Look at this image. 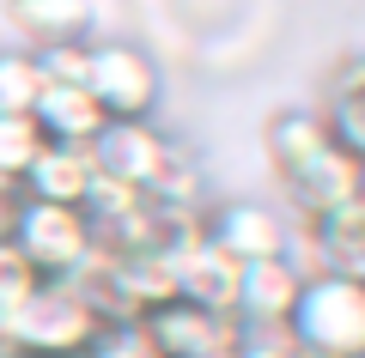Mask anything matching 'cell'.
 Segmentation results:
<instances>
[{
  "mask_svg": "<svg viewBox=\"0 0 365 358\" xmlns=\"http://www.w3.org/2000/svg\"><path fill=\"white\" fill-rule=\"evenodd\" d=\"M268 158H274L280 182H287V201L299 206L304 225L365 201V164L335 140L329 115H311V110L274 115L268 122Z\"/></svg>",
  "mask_w": 365,
  "mask_h": 358,
  "instance_id": "cell-1",
  "label": "cell"
},
{
  "mask_svg": "<svg viewBox=\"0 0 365 358\" xmlns=\"http://www.w3.org/2000/svg\"><path fill=\"white\" fill-rule=\"evenodd\" d=\"M98 328H104V310L86 298L79 280H43L25 298V310L6 322L0 346L6 358H79L91 352Z\"/></svg>",
  "mask_w": 365,
  "mask_h": 358,
  "instance_id": "cell-2",
  "label": "cell"
},
{
  "mask_svg": "<svg viewBox=\"0 0 365 358\" xmlns=\"http://www.w3.org/2000/svg\"><path fill=\"white\" fill-rule=\"evenodd\" d=\"M91 164L104 182H122L134 194H153V201H170V206H189V170H182L177 146L158 122L134 115V122H104V134L91 140Z\"/></svg>",
  "mask_w": 365,
  "mask_h": 358,
  "instance_id": "cell-3",
  "label": "cell"
},
{
  "mask_svg": "<svg viewBox=\"0 0 365 358\" xmlns=\"http://www.w3.org/2000/svg\"><path fill=\"white\" fill-rule=\"evenodd\" d=\"M287 340L304 358H365V280L304 273L299 304L287 316Z\"/></svg>",
  "mask_w": 365,
  "mask_h": 358,
  "instance_id": "cell-4",
  "label": "cell"
},
{
  "mask_svg": "<svg viewBox=\"0 0 365 358\" xmlns=\"http://www.w3.org/2000/svg\"><path fill=\"white\" fill-rule=\"evenodd\" d=\"M6 237L13 249L43 273V280H73L79 268L91 261V225L79 206H61V201H31L19 194L13 201V219H6Z\"/></svg>",
  "mask_w": 365,
  "mask_h": 358,
  "instance_id": "cell-5",
  "label": "cell"
},
{
  "mask_svg": "<svg viewBox=\"0 0 365 358\" xmlns=\"http://www.w3.org/2000/svg\"><path fill=\"white\" fill-rule=\"evenodd\" d=\"M140 322L153 334L158 358H244V340H250V328L232 310H207V304H189V298H170Z\"/></svg>",
  "mask_w": 365,
  "mask_h": 358,
  "instance_id": "cell-6",
  "label": "cell"
},
{
  "mask_svg": "<svg viewBox=\"0 0 365 358\" xmlns=\"http://www.w3.org/2000/svg\"><path fill=\"white\" fill-rule=\"evenodd\" d=\"M86 91L98 98V110L110 122H134V115H153V103H158V67L134 43H91Z\"/></svg>",
  "mask_w": 365,
  "mask_h": 358,
  "instance_id": "cell-7",
  "label": "cell"
},
{
  "mask_svg": "<svg viewBox=\"0 0 365 358\" xmlns=\"http://www.w3.org/2000/svg\"><path fill=\"white\" fill-rule=\"evenodd\" d=\"M165 261H170V280H177V298L207 304V310H232L237 304V261L207 237L201 219L182 225L177 237L165 243Z\"/></svg>",
  "mask_w": 365,
  "mask_h": 358,
  "instance_id": "cell-8",
  "label": "cell"
},
{
  "mask_svg": "<svg viewBox=\"0 0 365 358\" xmlns=\"http://www.w3.org/2000/svg\"><path fill=\"white\" fill-rule=\"evenodd\" d=\"M201 225H207V237L237 261V268H250V261H274V256H292L287 219L274 213V206H262V201H225L220 213L201 219Z\"/></svg>",
  "mask_w": 365,
  "mask_h": 358,
  "instance_id": "cell-9",
  "label": "cell"
},
{
  "mask_svg": "<svg viewBox=\"0 0 365 358\" xmlns=\"http://www.w3.org/2000/svg\"><path fill=\"white\" fill-rule=\"evenodd\" d=\"M299 285H304V268L292 256L250 261V268H237V304H232V316L244 322V328H287L292 304H299Z\"/></svg>",
  "mask_w": 365,
  "mask_h": 358,
  "instance_id": "cell-10",
  "label": "cell"
},
{
  "mask_svg": "<svg viewBox=\"0 0 365 358\" xmlns=\"http://www.w3.org/2000/svg\"><path fill=\"white\" fill-rule=\"evenodd\" d=\"M98 189V164H91V146H55L43 140V152L31 158L25 189L31 201H61V206H86V194Z\"/></svg>",
  "mask_w": 365,
  "mask_h": 358,
  "instance_id": "cell-11",
  "label": "cell"
},
{
  "mask_svg": "<svg viewBox=\"0 0 365 358\" xmlns=\"http://www.w3.org/2000/svg\"><path fill=\"white\" fill-rule=\"evenodd\" d=\"M31 122H37V134L55 140V146H91L104 134L110 115L98 110V98H91L86 85H49V79H43L37 103H31Z\"/></svg>",
  "mask_w": 365,
  "mask_h": 358,
  "instance_id": "cell-12",
  "label": "cell"
},
{
  "mask_svg": "<svg viewBox=\"0 0 365 358\" xmlns=\"http://www.w3.org/2000/svg\"><path fill=\"white\" fill-rule=\"evenodd\" d=\"M6 19L25 31L31 43H86L91 0H6Z\"/></svg>",
  "mask_w": 365,
  "mask_h": 358,
  "instance_id": "cell-13",
  "label": "cell"
},
{
  "mask_svg": "<svg viewBox=\"0 0 365 358\" xmlns=\"http://www.w3.org/2000/svg\"><path fill=\"white\" fill-rule=\"evenodd\" d=\"M43 152V134L31 115H0V201H19L31 158Z\"/></svg>",
  "mask_w": 365,
  "mask_h": 358,
  "instance_id": "cell-14",
  "label": "cell"
},
{
  "mask_svg": "<svg viewBox=\"0 0 365 358\" xmlns=\"http://www.w3.org/2000/svg\"><path fill=\"white\" fill-rule=\"evenodd\" d=\"M37 285H43V273L31 268V261L13 249V237L0 231V334H6V322L25 310V298L37 292ZM0 358H6V346H0Z\"/></svg>",
  "mask_w": 365,
  "mask_h": 358,
  "instance_id": "cell-15",
  "label": "cell"
},
{
  "mask_svg": "<svg viewBox=\"0 0 365 358\" xmlns=\"http://www.w3.org/2000/svg\"><path fill=\"white\" fill-rule=\"evenodd\" d=\"M37 91H43L37 55L31 49H0V115H31Z\"/></svg>",
  "mask_w": 365,
  "mask_h": 358,
  "instance_id": "cell-16",
  "label": "cell"
},
{
  "mask_svg": "<svg viewBox=\"0 0 365 358\" xmlns=\"http://www.w3.org/2000/svg\"><path fill=\"white\" fill-rule=\"evenodd\" d=\"M86 358H158V346L146 334V322H104Z\"/></svg>",
  "mask_w": 365,
  "mask_h": 358,
  "instance_id": "cell-17",
  "label": "cell"
},
{
  "mask_svg": "<svg viewBox=\"0 0 365 358\" xmlns=\"http://www.w3.org/2000/svg\"><path fill=\"white\" fill-rule=\"evenodd\" d=\"M329 128H335V140L365 164V79L335 91V115H329Z\"/></svg>",
  "mask_w": 365,
  "mask_h": 358,
  "instance_id": "cell-18",
  "label": "cell"
},
{
  "mask_svg": "<svg viewBox=\"0 0 365 358\" xmlns=\"http://www.w3.org/2000/svg\"><path fill=\"white\" fill-rule=\"evenodd\" d=\"M31 55H37V73L49 79V85H86L91 43H43V49H31Z\"/></svg>",
  "mask_w": 365,
  "mask_h": 358,
  "instance_id": "cell-19",
  "label": "cell"
},
{
  "mask_svg": "<svg viewBox=\"0 0 365 358\" xmlns=\"http://www.w3.org/2000/svg\"><path fill=\"white\" fill-rule=\"evenodd\" d=\"M79 358H86V352H79Z\"/></svg>",
  "mask_w": 365,
  "mask_h": 358,
  "instance_id": "cell-20",
  "label": "cell"
},
{
  "mask_svg": "<svg viewBox=\"0 0 365 358\" xmlns=\"http://www.w3.org/2000/svg\"><path fill=\"white\" fill-rule=\"evenodd\" d=\"M299 358H304V352H299Z\"/></svg>",
  "mask_w": 365,
  "mask_h": 358,
  "instance_id": "cell-21",
  "label": "cell"
}]
</instances>
